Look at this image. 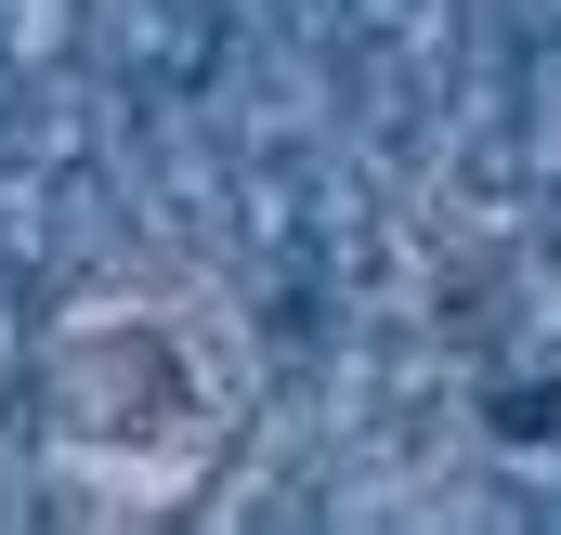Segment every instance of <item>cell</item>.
<instances>
[{"label":"cell","mask_w":561,"mask_h":535,"mask_svg":"<svg viewBox=\"0 0 561 535\" xmlns=\"http://www.w3.org/2000/svg\"><path fill=\"white\" fill-rule=\"evenodd\" d=\"M262 418V327L222 287H92L39 340V457L92 510H183Z\"/></svg>","instance_id":"6da1fadb"}]
</instances>
